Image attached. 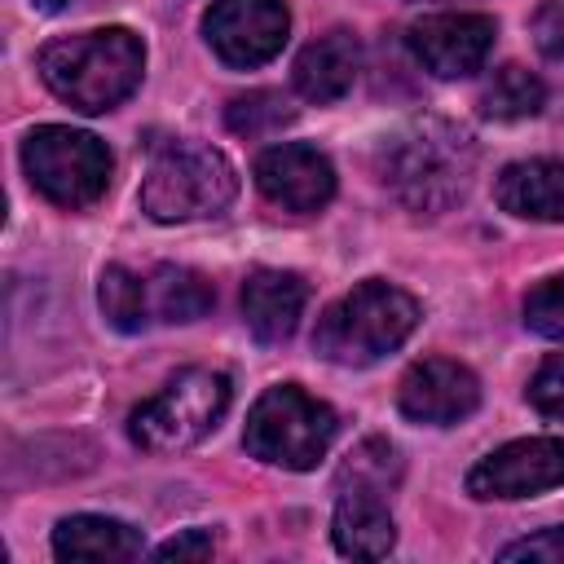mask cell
Wrapping results in <instances>:
<instances>
[{"instance_id":"obj_13","label":"cell","mask_w":564,"mask_h":564,"mask_svg":"<svg viewBox=\"0 0 564 564\" xmlns=\"http://www.w3.org/2000/svg\"><path fill=\"white\" fill-rule=\"evenodd\" d=\"M304 304H308V286L300 273H286V269H256L247 282H242V317H247V330L260 339V344H282L295 335L300 317H304Z\"/></svg>"},{"instance_id":"obj_22","label":"cell","mask_w":564,"mask_h":564,"mask_svg":"<svg viewBox=\"0 0 564 564\" xmlns=\"http://www.w3.org/2000/svg\"><path fill=\"white\" fill-rule=\"evenodd\" d=\"M295 119V106L282 97V93H269V88H256V93H242L229 101L225 110V123L238 132V137H269L278 132L282 123Z\"/></svg>"},{"instance_id":"obj_18","label":"cell","mask_w":564,"mask_h":564,"mask_svg":"<svg viewBox=\"0 0 564 564\" xmlns=\"http://www.w3.org/2000/svg\"><path fill=\"white\" fill-rule=\"evenodd\" d=\"M145 286H150V313L159 322H198L216 300L212 282L185 264H159L145 278Z\"/></svg>"},{"instance_id":"obj_17","label":"cell","mask_w":564,"mask_h":564,"mask_svg":"<svg viewBox=\"0 0 564 564\" xmlns=\"http://www.w3.org/2000/svg\"><path fill=\"white\" fill-rule=\"evenodd\" d=\"M57 560H137L141 533L115 516H66L53 529Z\"/></svg>"},{"instance_id":"obj_9","label":"cell","mask_w":564,"mask_h":564,"mask_svg":"<svg viewBox=\"0 0 564 564\" xmlns=\"http://www.w3.org/2000/svg\"><path fill=\"white\" fill-rule=\"evenodd\" d=\"M555 485H564V436L511 441L467 471L471 498H533Z\"/></svg>"},{"instance_id":"obj_6","label":"cell","mask_w":564,"mask_h":564,"mask_svg":"<svg viewBox=\"0 0 564 564\" xmlns=\"http://www.w3.org/2000/svg\"><path fill=\"white\" fill-rule=\"evenodd\" d=\"M229 410V379L207 366H189L172 375L137 414H132V441L150 454H176L198 445L220 414Z\"/></svg>"},{"instance_id":"obj_21","label":"cell","mask_w":564,"mask_h":564,"mask_svg":"<svg viewBox=\"0 0 564 564\" xmlns=\"http://www.w3.org/2000/svg\"><path fill=\"white\" fill-rule=\"evenodd\" d=\"M397 480H401V458H397V449H392L388 441H379V436L361 441V445L348 454V463L339 467V476H335L339 489H366V494H388Z\"/></svg>"},{"instance_id":"obj_28","label":"cell","mask_w":564,"mask_h":564,"mask_svg":"<svg viewBox=\"0 0 564 564\" xmlns=\"http://www.w3.org/2000/svg\"><path fill=\"white\" fill-rule=\"evenodd\" d=\"M35 9H44V13H57V9H66V0H31Z\"/></svg>"},{"instance_id":"obj_8","label":"cell","mask_w":564,"mask_h":564,"mask_svg":"<svg viewBox=\"0 0 564 564\" xmlns=\"http://www.w3.org/2000/svg\"><path fill=\"white\" fill-rule=\"evenodd\" d=\"M203 31L225 66L251 70L282 53L291 18L282 0H216L203 18Z\"/></svg>"},{"instance_id":"obj_16","label":"cell","mask_w":564,"mask_h":564,"mask_svg":"<svg viewBox=\"0 0 564 564\" xmlns=\"http://www.w3.org/2000/svg\"><path fill=\"white\" fill-rule=\"evenodd\" d=\"M330 538L344 555L352 560H383L397 546V524L392 511L383 502V494H366V489H339L335 502V520H330Z\"/></svg>"},{"instance_id":"obj_7","label":"cell","mask_w":564,"mask_h":564,"mask_svg":"<svg viewBox=\"0 0 564 564\" xmlns=\"http://www.w3.org/2000/svg\"><path fill=\"white\" fill-rule=\"evenodd\" d=\"M22 167L48 203L70 212L97 203L110 185V150L93 132L62 128V123H44L26 137Z\"/></svg>"},{"instance_id":"obj_23","label":"cell","mask_w":564,"mask_h":564,"mask_svg":"<svg viewBox=\"0 0 564 564\" xmlns=\"http://www.w3.org/2000/svg\"><path fill=\"white\" fill-rule=\"evenodd\" d=\"M524 326L546 339H564V273L538 282L524 295Z\"/></svg>"},{"instance_id":"obj_15","label":"cell","mask_w":564,"mask_h":564,"mask_svg":"<svg viewBox=\"0 0 564 564\" xmlns=\"http://www.w3.org/2000/svg\"><path fill=\"white\" fill-rule=\"evenodd\" d=\"M357 66H361V48L348 31H330V35H317L313 44L300 48L295 57V93L313 106H326V101H339L352 79H357Z\"/></svg>"},{"instance_id":"obj_24","label":"cell","mask_w":564,"mask_h":564,"mask_svg":"<svg viewBox=\"0 0 564 564\" xmlns=\"http://www.w3.org/2000/svg\"><path fill=\"white\" fill-rule=\"evenodd\" d=\"M529 401H533L538 414L564 423V352H551L538 366V375L529 379Z\"/></svg>"},{"instance_id":"obj_26","label":"cell","mask_w":564,"mask_h":564,"mask_svg":"<svg viewBox=\"0 0 564 564\" xmlns=\"http://www.w3.org/2000/svg\"><path fill=\"white\" fill-rule=\"evenodd\" d=\"M207 555H212V533H203V529L176 533L163 546H154V560H207Z\"/></svg>"},{"instance_id":"obj_19","label":"cell","mask_w":564,"mask_h":564,"mask_svg":"<svg viewBox=\"0 0 564 564\" xmlns=\"http://www.w3.org/2000/svg\"><path fill=\"white\" fill-rule=\"evenodd\" d=\"M546 101V84L524 66H498L480 88V115L489 119H529Z\"/></svg>"},{"instance_id":"obj_25","label":"cell","mask_w":564,"mask_h":564,"mask_svg":"<svg viewBox=\"0 0 564 564\" xmlns=\"http://www.w3.org/2000/svg\"><path fill=\"white\" fill-rule=\"evenodd\" d=\"M502 560H542V564H564V524H551L542 533H529L511 546H502Z\"/></svg>"},{"instance_id":"obj_4","label":"cell","mask_w":564,"mask_h":564,"mask_svg":"<svg viewBox=\"0 0 564 564\" xmlns=\"http://www.w3.org/2000/svg\"><path fill=\"white\" fill-rule=\"evenodd\" d=\"M234 194H238L234 163L212 145L181 141L150 163L141 181V212L159 225L203 220V216H220L234 203Z\"/></svg>"},{"instance_id":"obj_11","label":"cell","mask_w":564,"mask_h":564,"mask_svg":"<svg viewBox=\"0 0 564 564\" xmlns=\"http://www.w3.org/2000/svg\"><path fill=\"white\" fill-rule=\"evenodd\" d=\"M256 185L260 194L282 212H317L335 194V167L322 150L282 141L256 159Z\"/></svg>"},{"instance_id":"obj_3","label":"cell","mask_w":564,"mask_h":564,"mask_svg":"<svg viewBox=\"0 0 564 564\" xmlns=\"http://www.w3.org/2000/svg\"><path fill=\"white\" fill-rule=\"evenodd\" d=\"M419 326V304L392 282H361L348 295H339L313 330V352L335 366H370L401 348L410 330Z\"/></svg>"},{"instance_id":"obj_5","label":"cell","mask_w":564,"mask_h":564,"mask_svg":"<svg viewBox=\"0 0 564 564\" xmlns=\"http://www.w3.org/2000/svg\"><path fill=\"white\" fill-rule=\"evenodd\" d=\"M335 410L317 397H308L295 383H278L269 392H260V401L247 414V449L260 463L286 467V471H308L317 467V458H326L330 441H335Z\"/></svg>"},{"instance_id":"obj_10","label":"cell","mask_w":564,"mask_h":564,"mask_svg":"<svg viewBox=\"0 0 564 564\" xmlns=\"http://www.w3.org/2000/svg\"><path fill=\"white\" fill-rule=\"evenodd\" d=\"M494 18L485 13H427L410 26V48L436 79H463L476 75L494 48Z\"/></svg>"},{"instance_id":"obj_12","label":"cell","mask_w":564,"mask_h":564,"mask_svg":"<svg viewBox=\"0 0 564 564\" xmlns=\"http://www.w3.org/2000/svg\"><path fill=\"white\" fill-rule=\"evenodd\" d=\"M397 405L414 423L445 427V423L467 419L480 405V379L449 357H427L405 370V379L397 388Z\"/></svg>"},{"instance_id":"obj_27","label":"cell","mask_w":564,"mask_h":564,"mask_svg":"<svg viewBox=\"0 0 564 564\" xmlns=\"http://www.w3.org/2000/svg\"><path fill=\"white\" fill-rule=\"evenodd\" d=\"M533 31H538V48L546 57H564V9L560 4H542L533 18Z\"/></svg>"},{"instance_id":"obj_20","label":"cell","mask_w":564,"mask_h":564,"mask_svg":"<svg viewBox=\"0 0 564 564\" xmlns=\"http://www.w3.org/2000/svg\"><path fill=\"white\" fill-rule=\"evenodd\" d=\"M97 300H101V313L115 330H141L150 322V286L145 278H137L132 269L123 264H106L101 269V282H97Z\"/></svg>"},{"instance_id":"obj_2","label":"cell","mask_w":564,"mask_h":564,"mask_svg":"<svg viewBox=\"0 0 564 564\" xmlns=\"http://www.w3.org/2000/svg\"><path fill=\"white\" fill-rule=\"evenodd\" d=\"M141 70H145V48L123 26L62 35L40 48L44 84L84 115L115 110L123 97H132V88L141 84Z\"/></svg>"},{"instance_id":"obj_14","label":"cell","mask_w":564,"mask_h":564,"mask_svg":"<svg viewBox=\"0 0 564 564\" xmlns=\"http://www.w3.org/2000/svg\"><path fill=\"white\" fill-rule=\"evenodd\" d=\"M502 212L520 220H564V159H520L494 181Z\"/></svg>"},{"instance_id":"obj_1","label":"cell","mask_w":564,"mask_h":564,"mask_svg":"<svg viewBox=\"0 0 564 564\" xmlns=\"http://www.w3.org/2000/svg\"><path fill=\"white\" fill-rule=\"evenodd\" d=\"M379 181L401 207L441 216L476 181V141L449 119H414L379 145Z\"/></svg>"}]
</instances>
